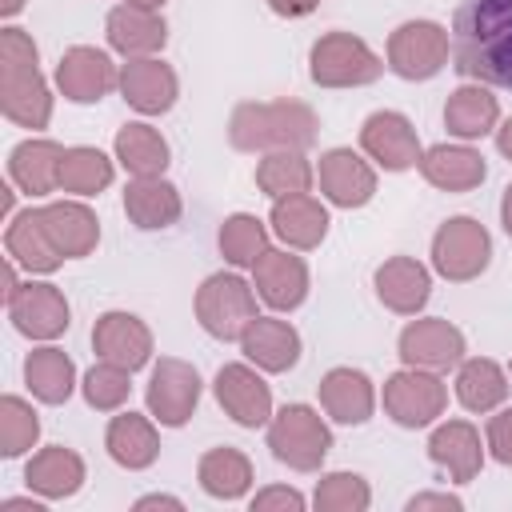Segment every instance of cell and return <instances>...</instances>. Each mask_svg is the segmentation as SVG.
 I'll return each mask as SVG.
<instances>
[{"label": "cell", "mask_w": 512, "mask_h": 512, "mask_svg": "<svg viewBox=\"0 0 512 512\" xmlns=\"http://www.w3.org/2000/svg\"><path fill=\"white\" fill-rule=\"evenodd\" d=\"M428 456L432 464H440L452 480H472L484 464V448H480V432L468 424V420H448L432 432L428 440Z\"/></svg>", "instance_id": "obj_20"}, {"label": "cell", "mask_w": 512, "mask_h": 512, "mask_svg": "<svg viewBox=\"0 0 512 512\" xmlns=\"http://www.w3.org/2000/svg\"><path fill=\"white\" fill-rule=\"evenodd\" d=\"M272 4V12H280V16H304V12H312L320 0H268Z\"/></svg>", "instance_id": "obj_47"}, {"label": "cell", "mask_w": 512, "mask_h": 512, "mask_svg": "<svg viewBox=\"0 0 512 512\" xmlns=\"http://www.w3.org/2000/svg\"><path fill=\"white\" fill-rule=\"evenodd\" d=\"M120 92L136 112H168L176 100V72L164 60L152 56H136L124 64L120 72Z\"/></svg>", "instance_id": "obj_19"}, {"label": "cell", "mask_w": 512, "mask_h": 512, "mask_svg": "<svg viewBox=\"0 0 512 512\" xmlns=\"http://www.w3.org/2000/svg\"><path fill=\"white\" fill-rule=\"evenodd\" d=\"M60 160H64L60 144H52V140H24V144L12 148L8 172H12V180L24 192L44 196V192L60 188Z\"/></svg>", "instance_id": "obj_30"}, {"label": "cell", "mask_w": 512, "mask_h": 512, "mask_svg": "<svg viewBox=\"0 0 512 512\" xmlns=\"http://www.w3.org/2000/svg\"><path fill=\"white\" fill-rule=\"evenodd\" d=\"M240 348H244V356L256 360L260 368H268V372H284V368H292L296 356H300V336H296V328H292L288 320L256 316V320L244 328Z\"/></svg>", "instance_id": "obj_21"}, {"label": "cell", "mask_w": 512, "mask_h": 512, "mask_svg": "<svg viewBox=\"0 0 512 512\" xmlns=\"http://www.w3.org/2000/svg\"><path fill=\"white\" fill-rule=\"evenodd\" d=\"M196 400H200V376H196L192 364H184V360H160L152 368V380H148V412L160 424H168V428L184 424L192 416Z\"/></svg>", "instance_id": "obj_10"}, {"label": "cell", "mask_w": 512, "mask_h": 512, "mask_svg": "<svg viewBox=\"0 0 512 512\" xmlns=\"http://www.w3.org/2000/svg\"><path fill=\"white\" fill-rule=\"evenodd\" d=\"M0 104L4 116L24 128H44L52 116V100L36 68V44L20 28L0 32Z\"/></svg>", "instance_id": "obj_2"}, {"label": "cell", "mask_w": 512, "mask_h": 512, "mask_svg": "<svg viewBox=\"0 0 512 512\" xmlns=\"http://www.w3.org/2000/svg\"><path fill=\"white\" fill-rule=\"evenodd\" d=\"M452 60L460 76L512 92V0H460Z\"/></svg>", "instance_id": "obj_1"}, {"label": "cell", "mask_w": 512, "mask_h": 512, "mask_svg": "<svg viewBox=\"0 0 512 512\" xmlns=\"http://www.w3.org/2000/svg\"><path fill=\"white\" fill-rule=\"evenodd\" d=\"M384 72L380 56L352 32H328L312 48V80L324 88H352L372 84Z\"/></svg>", "instance_id": "obj_6"}, {"label": "cell", "mask_w": 512, "mask_h": 512, "mask_svg": "<svg viewBox=\"0 0 512 512\" xmlns=\"http://www.w3.org/2000/svg\"><path fill=\"white\" fill-rule=\"evenodd\" d=\"M128 4H136V8H160L164 0H128Z\"/></svg>", "instance_id": "obj_53"}, {"label": "cell", "mask_w": 512, "mask_h": 512, "mask_svg": "<svg viewBox=\"0 0 512 512\" xmlns=\"http://www.w3.org/2000/svg\"><path fill=\"white\" fill-rule=\"evenodd\" d=\"M40 220H44V228H48V236H52L60 256H88L96 248V240H100L96 216L76 200H60V204L40 208Z\"/></svg>", "instance_id": "obj_27"}, {"label": "cell", "mask_w": 512, "mask_h": 512, "mask_svg": "<svg viewBox=\"0 0 512 512\" xmlns=\"http://www.w3.org/2000/svg\"><path fill=\"white\" fill-rule=\"evenodd\" d=\"M24 480H28V488H36L40 496L60 500V496H72V492L80 488V480H84V460H80L72 448L52 444V448H44V452H36V456L28 460Z\"/></svg>", "instance_id": "obj_29"}, {"label": "cell", "mask_w": 512, "mask_h": 512, "mask_svg": "<svg viewBox=\"0 0 512 512\" xmlns=\"http://www.w3.org/2000/svg\"><path fill=\"white\" fill-rule=\"evenodd\" d=\"M428 288H432L428 268H424L420 260H412V256H392V260H384V264L376 268V296H380L392 312H404V316H408V312L424 308Z\"/></svg>", "instance_id": "obj_23"}, {"label": "cell", "mask_w": 512, "mask_h": 512, "mask_svg": "<svg viewBox=\"0 0 512 512\" xmlns=\"http://www.w3.org/2000/svg\"><path fill=\"white\" fill-rule=\"evenodd\" d=\"M124 212L136 228H168L180 220V192L160 176H136L124 188Z\"/></svg>", "instance_id": "obj_26"}, {"label": "cell", "mask_w": 512, "mask_h": 512, "mask_svg": "<svg viewBox=\"0 0 512 512\" xmlns=\"http://www.w3.org/2000/svg\"><path fill=\"white\" fill-rule=\"evenodd\" d=\"M116 160L132 172V176H160L168 164V144L156 128L148 124H124L116 132Z\"/></svg>", "instance_id": "obj_35"}, {"label": "cell", "mask_w": 512, "mask_h": 512, "mask_svg": "<svg viewBox=\"0 0 512 512\" xmlns=\"http://www.w3.org/2000/svg\"><path fill=\"white\" fill-rule=\"evenodd\" d=\"M424 508H460V496H448V492H424V496H412L408 500V512H424Z\"/></svg>", "instance_id": "obj_46"}, {"label": "cell", "mask_w": 512, "mask_h": 512, "mask_svg": "<svg viewBox=\"0 0 512 512\" xmlns=\"http://www.w3.org/2000/svg\"><path fill=\"white\" fill-rule=\"evenodd\" d=\"M92 344H96L100 360L120 364V368H128V372L140 368V364L148 360V352H152L148 328H144L136 316H128V312H104V316L96 320V328H92Z\"/></svg>", "instance_id": "obj_18"}, {"label": "cell", "mask_w": 512, "mask_h": 512, "mask_svg": "<svg viewBox=\"0 0 512 512\" xmlns=\"http://www.w3.org/2000/svg\"><path fill=\"white\" fill-rule=\"evenodd\" d=\"M4 240H8V256L20 260L28 272H52L60 264V252H56V244H52L44 220H40V208L16 216L8 224V236Z\"/></svg>", "instance_id": "obj_33"}, {"label": "cell", "mask_w": 512, "mask_h": 512, "mask_svg": "<svg viewBox=\"0 0 512 512\" xmlns=\"http://www.w3.org/2000/svg\"><path fill=\"white\" fill-rule=\"evenodd\" d=\"M488 448L500 464H512V408H504L488 420Z\"/></svg>", "instance_id": "obj_44"}, {"label": "cell", "mask_w": 512, "mask_h": 512, "mask_svg": "<svg viewBox=\"0 0 512 512\" xmlns=\"http://www.w3.org/2000/svg\"><path fill=\"white\" fill-rule=\"evenodd\" d=\"M4 512H44L36 500H4Z\"/></svg>", "instance_id": "obj_50"}, {"label": "cell", "mask_w": 512, "mask_h": 512, "mask_svg": "<svg viewBox=\"0 0 512 512\" xmlns=\"http://www.w3.org/2000/svg\"><path fill=\"white\" fill-rule=\"evenodd\" d=\"M456 396L468 412H488L508 396V376L500 372L496 360H484V356L464 360L456 376Z\"/></svg>", "instance_id": "obj_36"}, {"label": "cell", "mask_w": 512, "mask_h": 512, "mask_svg": "<svg viewBox=\"0 0 512 512\" xmlns=\"http://www.w3.org/2000/svg\"><path fill=\"white\" fill-rule=\"evenodd\" d=\"M164 20L156 16V8H136V4H120L108 12V44L120 48L124 56H148L164 44Z\"/></svg>", "instance_id": "obj_28"}, {"label": "cell", "mask_w": 512, "mask_h": 512, "mask_svg": "<svg viewBox=\"0 0 512 512\" xmlns=\"http://www.w3.org/2000/svg\"><path fill=\"white\" fill-rule=\"evenodd\" d=\"M40 436V420L36 412L20 400V396H4L0 400V452L4 456H20L36 444Z\"/></svg>", "instance_id": "obj_41"}, {"label": "cell", "mask_w": 512, "mask_h": 512, "mask_svg": "<svg viewBox=\"0 0 512 512\" xmlns=\"http://www.w3.org/2000/svg\"><path fill=\"white\" fill-rule=\"evenodd\" d=\"M496 116H500V104H496V96H492L488 88H480V84L456 88V92L448 96V104H444V124H448V132H456L460 140L484 136V132L496 124Z\"/></svg>", "instance_id": "obj_32"}, {"label": "cell", "mask_w": 512, "mask_h": 512, "mask_svg": "<svg viewBox=\"0 0 512 512\" xmlns=\"http://www.w3.org/2000/svg\"><path fill=\"white\" fill-rule=\"evenodd\" d=\"M320 404L340 424H364L372 416V408H376V392H372V384H368L364 372H356V368H332L320 380Z\"/></svg>", "instance_id": "obj_22"}, {"label": "cell", "mask_w": 512, "mask_h": 512, "mask_svg": "<svg viewBox=\"0 0 512 512\" xmlns=\"http://www.w3.org/2000/svg\"><path fill=\"white\" fill-rule=\"evenodd\" d=\"M228 136L236 148L256 152V148H308L316 140V116L304 104H240L232 112Z\"/></svg>", "instance_id": "obj_3"}, {"label": "cell", "mask_w": 512, "mask_h": 512, "mask_svg": "<svg viewBox=\"0 0 512 512\" xmlns=\"http://www.w3.org/2000/svg\"><path fill=\"white\" fill-rule=\"evenodd\" d=\"M488 256H492V240L472 216H456V220L440 224V232L432 236V264L448 280L480 276L488 268Z\"/></svg>", "instance_id": "obj_8"}, {"label": "cell", "mask_w": 512, "mask_h": 512, "mask_svg": "<svg viewBox=\"0 0 512 512\" xmlns=\"http://www.w3.org/2000/svg\"><path fill=\"white\" fill-rule=\"evenodd\" d=\"M444 404H448V388H444V380L436 376V372H428V368H404V372H396L388 384H384V412L396 420V424H404V428H424V424H432L440 412H444Z\"/></svg>", "instance_id": "obj_7"}, {"label": "cell", "mask_w": 512, "mask_h": 512, "mask_svg": "<svg viewBox=\"0 0 512 512\" xmlns=\"http://www.w3.org/2000/svg\"><path fill=\"white\" fill-rule=\"evenodd\" d=\"M216 400L244 428H256V424L272 420V392L248 364H224L216 372Z\"/></svg>", "instance_id": "obj_12"}, {"label": "cell", "mask_w": 512, "mask_h": 512, "mask_svg": "<svg viewBox=\"0 0 512 512\" xmlns=\"http://www.w3.org/2000/svg\"><path fill=\"white\" fill-rule=\"evenodd\" d=\"M108 180H112V160L100 148H64V160H60V188L64 192L92 196Z\"/></svg>", "instance_id": "obj_39"}, {"label": "cell", "mask_w": 512, "mask_h": 512, "mask_svg": "<svg viewBox=\"0 0 512 512\" xmlns=\"http://www.w3.org/2000/svg\"><path fill=\"white\" fill-rule=\"evenodd\" d=\"M400 356L404 364L428 368V372L452 368L464 356V332L448 320H412L400 332Z\"/></svg>", "instance_id": "obj_11"}, {"label": "cell", "mask_w": 512, "mask_h": 512, "mask_svg": "<svg viewBox=\"0 0 512 512\" xmlns=\"http://www.w3.org/2000/svg\"><path fill=\"white\" fill-rule=\"evenodd\" d=\"M268 448L280 464H288L296 472H312L324 464V456L332 448V432L308 404H288L268 424Z\"/></svg>", "instance_id": "obj_4"}, {"label": "cell", "mask_w": 512, "mask_h": 512, "mask_svg": "<svg viewBox=\"0 0 512 512\" xmlns=\"http://www.w3.org/2000/svg\"><path fill=\"white\" fill-rule=\"evenodd\" d=\"M368 500H372V492H368L364 476H356V472H332V476H324L316 484V496H312V504L320 512H364Z\"/></svg>", "instance_id": "obj_42"}, {"label": "cell", "mask_w": 512, "mask_h": 512, "mask_svg": "<svg viewBox=\"0 0 512 512\" xmlns=\"http://www.w3.org/2000/svg\"><path fill=\"white\" fill-rule=\"evenodd\" d=\"M72 360L60 352V348H40L24 360V380L32 388V396H40L44 404H60L72 396Z\"/></svg>", "instance_id": "obj_37"}, {"label": "cell", "mask_w": 512, "mask_h": 512, "mask_svg": "<svg viewBox=\"0 0 512 512\" xmlns=\"http://www.w3.org/2000/svg\"><path fill=\"white\" fill-rule=\"evenodd\" d=\"M264 248H268V232H264V224H260L256 216L236 212V216L224 220V228H220V252H224L232 264L252 268Z\"/></svg>", "instance_id": "obj_40"}, {"label": "cell", "mask_w": 512, "mask_h": 512, "mask_svg": "<svg viewBox=\"0 0 512 512\" xmlns=\"http://www.w3.org/2000/svg\"><path fill=\"white\" fill-rule=\"evenodd\" d=\"M252 484V464L236 448H212L200 456V488L216 500H236Z\"/></svg>", "instance_id": "obj_34"}, {"label": "cell", "mask_w": 512, "mask_h": 512, "mask_svg": "<svg viewBox=\"0 0 512 512\" xmlns=\"http://www.w3.org/2000/svg\"><path fill=\"white\" fill-rule=\"evenodd\" d=\"M128 368H120V364H108V360H100L96 368H88V376H84V400L92 404V408H120L124 400H128Z\"/></svg>", "instance_id": "obj_43"}, {"label": "cell", "mask_w": 512, "mask_h": 512, "mask_svg": "<svg viewBox=\"0 0 512 512\" xmlns=\"http://www.w3.org/2000/svg\"><path fill=\"white\" fill-rule=\"evenodd\" d=\"M256 184L268 192V196H296V192H308V184H312V168H308V160L296 152V148H276V152H268L264 160H260V168H256Z\"/></svg>", "instance_id": "obj_38"}, {"label": "cell", "mask_w": 512, "mask_h": 512, "mask_svg": "<svg viewBox=\"0 0 512 512\" xmlns=\"http://www.w3.org/2000/svg\"><path fill=\"white\" fill-rule=\"evenodd\" d=\"M8 312H12L16 328L32 340H52L68 328V304H64L60 288H52V284H20L8 296Z\"/></svg>", "instance_id": "obj_14"}, {"label": "cell", "mask_w": 512, "mask_h": 512, "mask_svg": "<svg viewBox=\"0 0 512 512\" xmlns=\"http://www.w3.org/2000/svg\"><path fill=\"white\" fill-rule=\"evenodd\" d=\"M320 192L340 208H360L376 192V172L352 148H332L320 156Z\"/></svg>", "instance_id": "obj_16"}, {"label": "cell", "mask_w": 512, "mask_h": 512, "mask_svg": "<svg viewBox=\"0 0 512 512\" xmlns=\"http://www.w3.org/2000/svg\"><path fill=\"white\" fill-rule=\"evenodd\" d=\"M500 216H504V228H508V236H512V184L504 188V204H500Z\"/></svg>", "instance_id": "obj_51"}, {"label": "cell", "mask_w": 512, "mask_h": 512, "mask_svg": "<svg viewBox=\"0 0 512 512\" xmlns=\"http://www.w3.org/2000/svg\"><path fill=\"white\" fill-rule=\"evenodd\" d=\"M160 452V436L152 428V420L136 416V412H120L108 424V456L124 468H148Z\"/></svg>", "instance_id": "obj_31"}, {"label": "cell", "mask_w": 512, "mask_h": 512, "mask_svg": "<svg viewBox=\"0 0 512 512\" xmlns=\"http://www.w3.org/2000/svg\"><path fill=\"white\" fill-rule=\"evenodd\" d=\"M136 508H184L176 496H144V500H136Z\"/></svg>", "instance_id": "obj_48"}, {"label": "cell", "mask_w": 512, "mask_h": 512, "mask_svg": "<svg viewBox=\"0 0 512 512\" xmlns=\"http://www.w3.org/2000/svg\"><path fill=\"white\" fill-rule=\"evenodd\" d=\"M496 148H500V152H504V156L512 160V120H508V124H504V128L496 132Z\"/></svg>", "instance_id": "obj_49"}, {"label": "cell", "mask_w": 512, "mask_h": 512, "mask_svg": "<svg viewBox=\"0 0 512 512\" xmlns=\"http://www.w3.org/2000/svg\"><path fill=\"white\" fill-rule=\"evenodd\" d=\"M272 508H292L300 512L304 508V496L296 488H264L252 496V512H272Z\"/></svg>", "instance_id": "obj_45"}, {"label": "cell", "mask_w": 512, "mask_h": 512, "mask_svg": "<svg viewBox=\"0 0 512 512\" xmlns=\"http://www.w3.org/2000/svg\"><path fill=\"white\" fill-rule=\"evenodd\" d=\"M252 276H256V292L264 296V304L272 308H296L308 292V268L300 256L292 252H276V248H264L260 260L252 264Z\"/></svg>", "instance_id": "obj_17"}, {"label": "cell", "mask_w": 512, "mask_h": 512, "mask_svg": "<svg viewBox=\"0 0 512 512\" xmlns=\"http://www.w3.org/2000/svg\"><path fill=\"white\" fill-rule=\"evenodd\" d=\"M448 60V32L432 20H408L388 40V64L404 80H428Z\"/></svg>", "instance_id": "obj_9"}, {"label": "cell", "mask_w": 512, "mask_h": 512, "mask_svg": "<svg viewBox=\"0 0 512 512\" xmlns=\"http://www.w3.org/2000/svg\"><path fill=\"white\" fill-rule=\"evenodd\" d=\"M420 172L444 192H468L484 180V156L464 144H436L420 156Z\"/></svg>", "instance_id": "obj_24"}, {"label": "cell", "mask_w": 512, "mask_h": 512, "mask_svg": "<svg viewBox=\"0 0 512 512\" xmlns=\"http://www.w3.org/2000/svg\"><path fill=\"white\" fill-rule=\"evenodd\" d=\"M56 84L64 88L68 100L92 104V100L108 96L112 84H120V76H116L112 60H108L100 48L80 44V48H68V52H64V60H60V68H56Z\"/></svg>", "instance_id": "obj_15"}, {"label": "cell", "mask_w": 512, "mask_h": 512, "mask_svg": "<svg viewBox=\"0 0 512 512\" xmlns=\"http://www.w3.org/2000/svg\"><path fill=\"white\" fill-rule=\"evenodd\" d=\"M272 228L280 240H288L292 248H316L328 232V212L316 196L296 192V196H280L272 204Z\"/></svg>", "instance_id": "obj_25"}, {"label": "cell", "mask_w": 512, "mask_h": 512, "mask_svg": "<svg viewBox=\"0 0 512 512\" xmlns=\"http://www.w3.org/2000/svg\"><path fill=\"white\" fill-rule=\"evenodd\" d=\"M196 316L216 340H240L256 320V296L236 272H216L196 292Z\"/></svg>", "instance_id": "obj_5"}, {"label": "cell", "mask_w": 512, "mask_h": 512, "mask_svg": "<svg viewBox=\"0 0 512 512\" xmlns=\"http://www.w3.org/2000/svg\"><path fill=\"white\" fill-rule=\"evenodd\" d=\"M20 8H24V0H0V12H4V16H16Z\"/></svg>", "instance_id": "obj_52"}, {"label": "cell", "mask_w": 512, "mask_h": 512, "mask_svg": "<svg viewBox=\"0 0 512 512\" xmlns=\"http://www.w3.org/2000/svg\"><path fill=\"white\" fill-rule=\"evenodd\" d=\"M360 144L364 152L384 164L388 172H404L420 160V140H416V128L400 116V112H372L360 128Z\"/></svg>", "instance_id": "obj_13"}]
</instances>
